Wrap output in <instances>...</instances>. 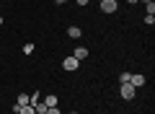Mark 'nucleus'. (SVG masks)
Returning a JSON list of instances; mask_svg holds the SVG:
<instances>
[{"instance_id": "obj_1", "label": "nucleus", "mask_w": 155, "mask_h": 114, "mask_svg": "<svg viewBox=\"0 0 155 114\" xmlns=\"http://www.w3.org/2000/svg\"><path fill=\"white\" fill-rule=\"evenodd\" d=\"M145 81H147V78H145L142 73H132V75H129V86H134V88H142Z\"/></svg>"}, {"instance_id": "obj_2", "label": "nucleus", "mask_w": 155, "mask_h": 114, "mask_svg": "<svg viewBox=\"0 0 155 114\" xmlns=\"http://www.w3.org/2000/svg\"><path fill=\"white\" fill-rule=\"evenodd\" d=\"M116 8H119L116 0H101V11L104 13H116Z\"/></svg>"}, {"instance_id": "obj_3", "label": "nucleus", "mask_w": 155, "mask_h": 114, "mask_svg": "<svg viewBox=\"0 0 155 114\" xmlns=\"http://www.w3.org/2000/svg\"><path fill=\"white\" fill-rule=\"evenodd\" d=\"M62 67H65L67 73H72V70H78V67H80V62H78L75 57H65V60H62Z\"/></svg>"}, {"instance_id": "obj_4", "label": "nucleus", "mask_w": 155, "mask_h": 114, "mask_svg": "<svg viewBox=\"0 0 155 114\" xmlns=\"http://www.w3.org/2000/svg\"><path fill=\"white\" fill-rule=\"evenodd\" d=\"M134 91H137V88H134V86H129V83H124V86L119 88L122 98H127V101H129V98H134Z\"/></svg>"}, {"instance_id": "obj_5", "label": "nucleus", "mask_w": 155, "mask_h": 114, "mask_svg": "<svg viewBox=\"0 0 155 114\" xmlns=\"http://www.w3.org/2000/svg\"><path fill=\"white\" fill-rule=\"evenodd\" d=\"M72 57H75L78 62H83V60H88V49H85V47H78L75 52H72Z\"/></svg>"}, {"instance_id": "obj_6", "label": "nucleus", "mask_w": 155, "mask_h": 114, "mask_svg": "<svg viewBox=\"0 0 155 114\" xmlns=\"http://www.w3.org/2000/svg\"><path fill=\"white\" fill-rule=\"evenodd\" d=\"M67 36H70V39H80V36H83L80 26H70V29H67Z\"/></svg>"}, {"instance_id": "obj_7", "label": "nucleus", "mask_w": 155, "mask_h": 114, "mask_svg": "<svg viewBox=\"0 0 155 114\" xmlns=\"http://www.w3.org/2000/svg\"><path fill=\"white\" fill-rule=\"evenodd\" d=\"M57 104H60V98H57V96H52V93H49V96L44 98V106H47V109H52V106H57Z\"/></svg>"}, {"instance_id": "obj_8", "label": "nucleus", "mask_w": 155, "mask_h": 114, "mask_svg": "<svg viewBox=\"0 0 155 114\" xmlns=\"http://www.w3.org/2000/svg\"><path fill=\"white\" fill-rule=\"evenodd\" d=\"M16 104H18V106H26V104H28V96H26V93H18V96H16Z\"/></svg>"}, {"instance_id": "obj_9", "label": "nucleus", "mask_w": 155, "mask_h": 114, "mask_svg": "<svg viewBox=\"0 0 155 114\" xmlns=\"http://www.w3.org/2000/svg\"><path fill=\"white\" fill-rule=\"evenodd\" d=\"M18 114H36V112H34L31 104H26V106H21V112H18Z\"/></svg>"}, {"instance_id": "obj_10", "label": "nucleus", "mask_w": 155, "mask_h": 114, "mask_svg": "<svg viewBox=\"0 0 155 114\" xmlns=\"http://www.w3.org/2000/svg\"><path fill=\"white\" fill-rule=\"evenodd\" d=\"M145 16H155V0H153V3H147V13H145Z\"/></svg>"}, {"instance_id": "obj_11", "label": "nucleus", "mask_w": 155, "mask_h": 114, "mask_svg": "<svg viewBox=\"0 0 155 114\" xmlns=\"http://www.w3.org/2000/svg\"><path fill=\"white\" fill-rule=\"evenodd\" d=\"M129 75H132V73H122V75H119V83H122V86L129 83Z\"/></svg>"}, {"instance_id": "obj_12", "label": "nucleus", "mask_w": 155, "mask_h": 114, "mask_svg": "<svg viewBox=\"0 0 155 114\" xmlns=\"http://www.w3.org/2000/svg\"><path fill=\"white\" fill-rule=\"evenodd\" d=\"M31 52H34V44H31V42L23 44V54H31Z\"/></svg>"}, {"instance_id": "obj_13", "label": "nucleus", "mask_w": 155, "mask_h": 114, "mask_svg": "<svg viewBox=\"0 0 155 114\" xmlns=\"http://www.w3.org/2000/svg\"><path fill=\"white\" fill-rule=\"evenodd\" d=\"M44 114H62V112H60V109H57V106H52V109H47Z\"/></svg>"}, {"instance_id": "obj_14", "label": "nucleus", "mask_w": 155, "mask_h": 114, "mask_svg": "<svg viewBox=\"0 0 155 114\" xmlns=\"http://www.w3.org/2000/svg\"><path fill=\"white\" fill-rule=\"evenodd\" d=\"M78 5H88V0H75Z\"/></svg>"}, {"instance_id": "obj_15", "label": "nucleus", "mask_w": 155, "mask_h": 114, "mask_svg": "<svg viewBox=\"0 0 155 114\" xmlns=\"http://www.w3.org/2000/svg\"><path fill=\"white\" fill-rule=\"evenodd\" d=\"M127 3H129V5H134V3H140V0H127Z\"/></svg>"}, {"instance_id": "obj_16", "label": "nucleus", "mask_w": 155, "mask_h": 114, "mask_svg": "<svg viewBox=\"0 0 155 114\" xmlns=\"http://www.w3.org/2000/svg\"><path fill=\"white\" fill-rule=\"evenodd\" d=\"M54 3H57V5H62V3H67V0H54Z\"/></svg>"}, {"instance_id": "obj_17", "label": "nucleus", "mask_w": 155, "mask_h": 114, "mask_svg": "<svg viewBox=\"0 0 155 114\" xmlns=\"http://www.w3.org/2000/svg\"><path fill=\"white\" fill-rule=\"evenodd\" d=\"M142 3H145V5H147V3H153V0H142Z\"/></svg>"}, {"instance_id": "obj_18", "label": "nucleus", "mask_w": 155, "mask_h": 114, "mask_svg": "<svg viewBox=\"0 0 155 114\" xmlns=\"http://www.w3.org/2000/svg\"><path fill=\"white\" fill-rule=\"evenodd\" d=\"M0 26H3V16H0Z\"/></svg>"}, {"instance_id": "obj_19", "label": "nucleus", "mask_w": 155, "mask_h": 114, "mask_svg": "<svg viewBox=\"0 0 155 114\" xmlns=\"http://www.w3.org/2000/svg\"><path fill=\"white\" fill-rule=\"evenodd\" d=\"M70 114H78V112H70Z\"/></svg>"}]
</instances>
